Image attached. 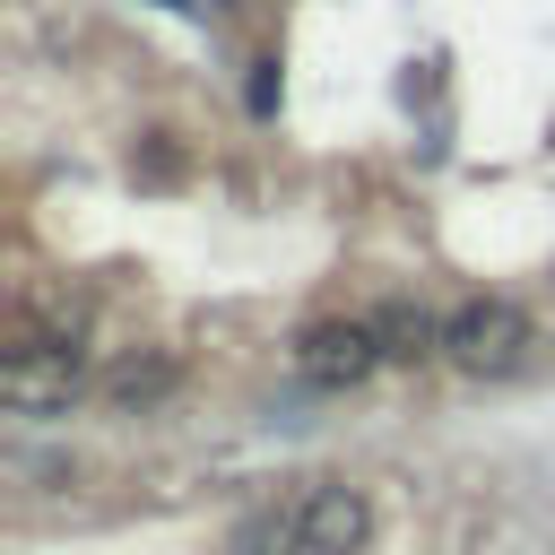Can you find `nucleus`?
Returning <instances> with one entry per match:
<instances>
[{
	"mask_svg": "<svg viewBox=\"0 0 555 555\" xmlns=\"http://www.w3.org/2000/svg\"><path fill=\"white\" fill-rule=\"evenodd\" d=\"M442 356H451L460 373H512V364L529 356L520 304H512V295H468V304H451V312H442Z\"/></svg>",
	"mask_w": 555,
	"mask_h": 555,
	"instance_id": "obj_1",
	"label": "nucleus"
},
{
	"mask_svg": "<svg viewBox=\"0 0 555 555\" xmlns=\"http://www.w3.org/2000/svg\"><path fill=\"white\" fill-rule=\"evenodd\" d=\"M382 364H390V347H382L373 312H347V321H312V330L295 338V373H304L312 390H356V382H373Z\"/></svg>",
	"mask_w": 555,
	"mask_h": 555,
	"instance_id": "obj_2",
	"label": "nucleus"
},
{
	"mask_svg": "<svg viewBox=\"0 0 555 555\" xmlns=\"http://www.w3.org/2000/svg\"><path fill=\"white\" fill-rule=\"evenodd\" d=\"M78 382H87V347H52V338H17L0 364V399L17 416H69Z\"/></svg>",
	"mask_w": 555,
	"mask_h": 555,
	"instance_id": "obj_3",
	"label": "nucleus"
},
{
	"mask_svg": "<svg viewBox=\"0 0 555 555\" xmlns=\"http://www.w3.org/2000/svg\"><path fill=\"white\" fill-rule=\"evenodd\" d=\"M295 529H304V555H364L373 538V494L347 486V477H321L295 494Z\"/></svg>",
	"mask_w": 555,
	"mask_h": 555,
	"instance_id": "obj_4",
	"label": "nucleus"
},
{
	"mask_svg": "<svg viewBox=\"0 0 555 555\" xmlns=\"http://www.w3.org/2000/svg\"><path fill=\"white\" fill-rule=\"evenodd\" d=\"M173 382H182V356H165V347H147V356H121V364L104 373V408H113V416H139V408H156Z\"/></svg>",
	"mask_w": 555,
	"mask_h": 555,
	"instance_id": "obj_5",
	"label": "nucleus"
},
{
	"mask_svg": "<svg viewBox=\"0 0 555 555\" xmlns=\"http://www.w3.org/2000/svg\"><path fill=\"white\" fill-rule=\"evenodd\" d=\"M373 330H382L390 364H425V356H442V321H434L425 304H382V312H373Z\"/></svg>",
	"mask_w": 555,
	"mask_h": 555,
	"instance_id": "obj_6",
	"label": "nucleus"
},
{
	"mask_svg": "<svg viewBox=\"0 0 555 555\" xmlns=\"http://www.w3.org/2000/svg\"><path fill=\"white\" fill-rule=\"evenodd\" d=\"M234 555H304L295 503H278V512H251V520H243V538H234Z\"/></svg>",
	"mask_w": 555,
	"mask_h": 555,
	"instance_id": "obj_7",
	"label": "nucleus"
},
{
	"mask_svg": "<svg viewBox=\"0 0 555 555\" xmlns=\"http://www.w3.org/2000/svg\"><path fill=\"white\" fill-rule=\"evenodd\" d=\"M139 165H147V182H173V173H182V156H173V130H147V156H139Z\"/></svg>",
	"mask_w": 555,
	"mask_h": 555,
	"instance_id": "obj_8",
	"label": "nucleus"
},
{
	"mask_svg": "<svg viewBox=\"0 0 555 555\" xmlns=\"http://www.w3.org/2000/svg\"><path fill=\"white\" fill-rule=\"evenodd\" d=\"M251 113H260V121L278 113V61H260V69H251Z\"/></svg>",
	"mask_w": 555,
	"mask_h": 555,
	"instance_id": "obj_9",
	"label": "nucleus"
},
{
	"mask_svg": "<svg viewBox=\"0 0 555 555\" xmlns=\"http://www.w3.org/2000/svg\"><path fill=\"white\" fill-rule=\"evenodd\" d=\"M156 9H182V17H191V9H199V0H156Z\"/></svg>",
	"mask_w": 555,
	"mask_h": 555,
	"instance_id": "obj_10",
	"label": "nucleus"
},
{
	"mask_svg": "<svg viewBox=\"0 0 555 555\" xmlns=\"http://www.w3.org/2000/svg\"><path fill=\"white\" fill-rule=\"evenodd\" d=\"M217 9H225V17H243V9H251V0H217Z\"/></svg>",
	"mask_w": 555,
	"mask_h": 555,
	"instance_id": "obj_11",
	"label": "nucleus"
}]
</instances>
